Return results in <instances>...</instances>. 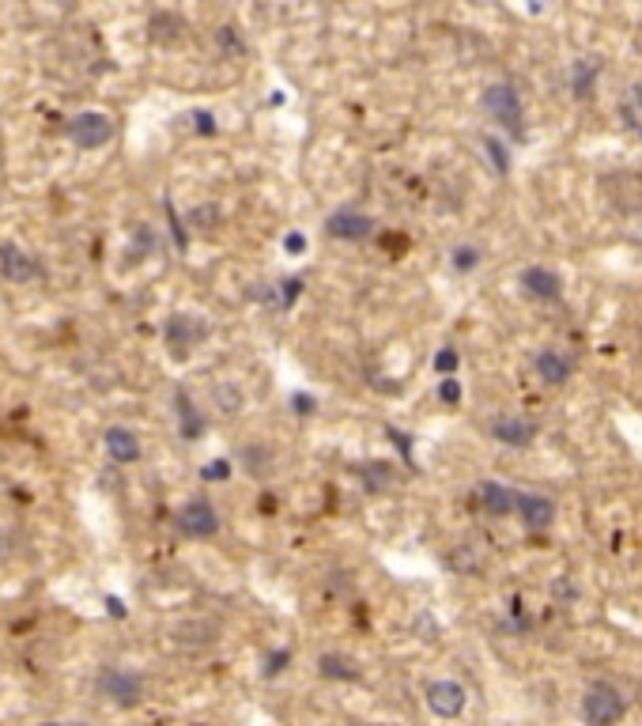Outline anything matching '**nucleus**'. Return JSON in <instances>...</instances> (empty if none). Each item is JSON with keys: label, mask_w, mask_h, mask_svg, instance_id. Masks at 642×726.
Here are the masks:
<instances>
[{"label": "nucleus", "mask_w": 642, "mask_h": 726, "mask_svg": "<svg viewBox=\"0 0 642 726\" xmlns=\"http://www.w3.org/2000/svg\"><path fill=\"white\" fill-rule=\"evenodd\" d=\"M624 711H627V704H624V696H620V689H612V685H589L586 689V696H582V719H586V726H616L624 719Z\"/></svg>", "instance_id": "obj_1"}, {"label": "nucleus", "mask_w": 642, "mask_h": 726, "mask_svg": "<svg viewBox=\"0 0 642 726\" xmlns=\"http://www.w3.org/2000/svg\"><path fill=\"white\" fill-rule=\"evenodd\" d=\"M68 137H72V144L80 148V152H95V148L110 144V137H114V121H110V114L84 110V114H76V118L68 121Z\"/></svg>", "instance_id": "obj_2"}, {"label": "nucleus", "mask_w": 642, "mask_h": 726, "mask_svg": "<svg viewBox=\"0 0 642 726\" xmlns=\"http://www.w3.org/2000/svg\"><path fill=\"white\" fill-rule=\"evenodd\" d=\"M484 107H487V114H492L506 133H514V137H522V98H518V91H514L510 84H492L484 91Z\"/></svg>", "instance_id": "obj_3"}, {"label": "nucleus", "mask_w": 642, "mask_h": 726, "mask_svg": "<svg viewBox=\"0 0 642 726\" xmlns=\"http://www.w3.org/2000/svg\"><path fill=\"white\" fill-rule=\"evenodd\" d=\"M98 689L107 692V696L114 700V704H121V708H133V704H140V700H144V681H140V673L121 670V666L102 670Z\"/></svg>", "instance_id": "obj_4"}, {"label": "nucleus", "mask_w": 642, "mask_h": 726, "mask_svg": "<svg viewBox=\"0 0 642 726\" xmlns=\"http://www.w3.org/2000/svg\"><path fill=\"white\" fill-rule=\"evenodd\" d=\"M423 696H427V708L439 715V719H457L461 711H465V704H469L465 685H457V681H431L423 689Z\"/></svg>", "instance_id": "obj_5"}, {"label": "nucleus", "mask_w": 642, "mask_h": 726, "mask_svg": "<svg viewBox=\"0 0 642 726\" xmlns=\"http://www.w3.org/2000/svg\"><path fill=\"white\" fill-rule=\"evenodd\" d=\"M178 526H182L186 537H212L219 530V515L209 499H189V504L178 511Z\"/></svg>", "instance_id": "obj_6"}, {"label": "nucleus", "mask_w": 642, "mask_h": 726, "mask_svg": "<svg viewBox=\"0 0 642 726\" xmlns=\"http://www.w3.org/2000/svg\"><path fill=\"white\" fill-rule=\"evenodd\" d=\"M0 272H5L8 284H31L38 277V261L15 242H0Z\"/></svg>", "instance_id": "obj_7"}, {"label": "nucleus", "mask_w": 642, "mask_h": 726, "mask_svg": "<svg viewBox=\"0 0 642 726\" xmlns=\"http://www.w3.org/2000/svg\"><path fill=\"white\" fill-rule=\"evenodd\" d=\"M204 333H209V325H204L200 318H193V314H174L167 322V344L174 348L178 356H186L193 344H200Z\"/></svg>", "instance_id": "obj_8"}, {"label": "nucleus", "mask_w": 642, "mask_h": 726, "mask_svg": "<svg viewBox=\"0 0 642 726\" xmlns=\"http://www.w3.org/2000/svg\"><path fill=\"white\" fill-rule=\"evenodd\" d=\"M325 231H329L332 239H341V242H359V239H367V235L374 231V220L363 216V212L341 209V212H332V216L325 220Z\"/></svg>", "instance_id": "obj_9"}, {"label": "nucleus", "mask_w": 642, "mask_h": 726, "mask_svg": "<svg viewBox=\"0 0 642 726\" xmlns=\"http://www.w3.org/2000/svg\"><path fill=\"white\" fill-rule=\"evenodd\" d=\"M522 288H525L533 299H541V303H559V295H563L559 272H555V269H545V265H529V269L522 272Z\"/></svg>", "instance_id": "obj_10"}, {"label": "nucleus", "mask_w": 642, "mask_h": 726, "mask_svg": "<svg viewBox=\"0 0 642 726\" xmlns=\"http://www.w3.org/2000/svg\"><path fill=\"white\" fill-rule=\"evenodd\" d=\"M514 511H518V518L529 526V530H548L552 518H555V504L548 496H536V492H522Z\"/></svg>", "instance_id": "obj_11"}, {"label": "nucleus", "mask_w": 642, "mask_h": 726, "mask_svg": "<svg viewBox=\"0 0 642 726\" xmlns=\"http://www.w3.org/2000/svg\"><path fill=\"white\" fill-rule=\"evenodd\" d=\"M492 435L506 446H529L536 439V424L533 420H522V416H499L492 424Z\"/></svg>", "instance_id": "obj_12"}, {"label": "nucleus", "mask_w": 642, "mask_h": 726, "mask_svg": "<svg viewBox=\"0 0 642 726\" xmlns=\"http://www.w3.org/2000/svg\"><path fill=\"white\" fill-rule=\"evenodd\" d=\"M102 443H107V455H110L117 465L140 462V439L128 432V428H110L107 435H102Z\"/></svg>", "instance_id": "obj_13"}, {"label": "nucleus", "mask_w": 642, "mask_h": 726, "mask_svg": "<svg viewBox=\"0 0 642 726\" xmlns=\"http://www.w3.org/2000/svg\"><path fill=\"white\" fill-rule=\"evenodd\" d=\"M480 504L492 518H506L514 507H518V496H514L503 481H484L480 485Z\"/></svg>", "instance_id": "obj_14"}, {"label": "nucleus", "mask_w": 642, "mask_h": 726, "mask_svg": "<svg viewBox=\"0 0 642 726\" xmlns=\"http://www.w3.org/2000/svg\"><path fill=\"white\" fill-rule=\"evenodd\" d=\"M536 374L548 383V386H563L575 374V363L555 353V348H545V353H536Z\"/></svg>", "instance_id": "obj_15"}, {"label": "nucleus", "mask_w": 642, "mask_h": 726, "mask_svg": "<svg viewBox=\"0 0 642 726\" xmlns=\"http://www.w3.org/2000/svg\"><path fill=\"white\" fill-rule=\"evenodd\" d=\"M318 673L321 678H337V681H359V662L348 655H321L318 659Z\"/></svg>", "instance_id": "obj_16"}, {"label": "nucleus", "mask_w": 642, "mask_h": 726, "mask_svg": "<svg viewBox=\"0 0 642 726\" xmlns=\"http://www.w3.org/2000/svg\"><path fill=\"white\" fill-rule=\"evenodd\" d=\"M174 405H178V416H182V435H186V439H200V435H204V416L193 409V402H189L186 390H178Z\"/></svg>", "instance_id": "obj_17"}, {"label": "nucleus", "mask_w": 642, "mask_h": 726, "mask_svg": "<svg viewBox=\"0 0 642 726\" xmlns=\"http://www.w3.org/2000/svg\"><path fill=\"white\" fill-rule=\"evenodd\" d=\"M594 80H597V61H589V57L575 61V68H571V87H575V95L589 98V95H594Z\"/></svg>", "instance_id": "obj_18"}, {"label": "nucleus", "mask_w": 642, "mask_h": 726, "mask_svg": "<svg viewBox=\"0 0 642 726\" xmlns=\"http://www.w3.org/2000/svg\"><path fill=\"white\" fill-rule=\"evenodd\" d=\"M178 31H182V19L170 12H156L151 15V38L156 42H178Z\"/></svg>", "instance_id": "obj_19"}, {"label": "nucleus", "mask_w": 642, "mask_h": 726, "mask_svg": "<svg viewBox=\"0 0 642 726\" xmlns=\"http://www.w3.org/2000/svg\"><path fill=\"white\" fill-rule=\"evenodd\" d=\"M484 152H487V159L495 163V170L499 174H506L510 170V156H506V148H503V140H495V137H487L484 140Z\"/></svg>", "instance_id": "obj_20"}, {"label": "nucleus", "mask_w": 642, "mask_h": 726, "mask_svg": "<svg viewBox=\"0 0 642 726\" xmlns=\"http://www.w3.org/2000/svg\"><path fill=\"white\" fill-rule=\"evenodd\" d=\"M450 261H453V269H457V272H473V269L480 265V254H476L473 246H457Z\"/></svg>", "instance_id": "obj_21"}, {"label": "nucleus", "mask_w": 642, "mask_h": 726, "mask_svg": "<svg viewBox=\"0 0 642 726\" xmlns=\"http://www.w3.org/2000/svg\"><path fill=\"white\" fill-rule=\"evenodd\" d=\"M216 402H219L223 413H239L242 409V394H239V386H219L216 390Z\"/></svg>", "instance_id": "obj_22"}, {"label": "nucleus", "mask_w": 642, "mask_h": 726, "mask_svg": "<svg viewBox=\"0 0 642 726\" xmlns=\"http://www.w3.org/2000/svg\"><path fill=\"white\" fill-rule=\"evenodd\" d=\"M457 363H461V356H457V348H439V353H434V367H439L443 374H453L457 371Z\"/></svg>", "instance_id": "obj_23"}, {"label": "nucleus", "mask_w": 642, "mask_h": 726, "mask_svg": "<svg viewBox=\"0 0 642 726\" xmlns=\"http://www.w3.org/2000/svg\"><path fill=\"white\" fill-rule=\"evenodd\" d=\"M200 477H204V481H227V477H230V462H223V458H219V462H209V465L200 469Z\"/></svg>", "instance_id": "obj_24"}, {"label": "nucleus", "mask_w": 642, "mask_h": 726, "mask_svg": "<svg viewBox=\"0 0 642 726\" xmlns=\"http://www.w3.org/2000/svg\"><path fill=\"white\" fill-rule=\"evenodd\" d=\"M439 397H443L446 405H457V402H461V383H457V379H446V383L439 386Z\"/></svg>", "instance_id": "obj_25"}, {"label": "nucleus", "mask_w": 642, "mask_h": 726, "mask_svg": "<svg viewBox=\"0 0 642 726\" xmlns=\"http://www.w3.org/2000/svg\"><path fill=\"white\" fill-rule=\"evenodd\" d=\"M284 250H288V254H306V235L302 231H288V239H284Z\"/></svg>", "instance_id": "obj_26"}, {"label": "nucleus", "mask_w": 642, "mask_h": 726, "mask_svg": "<svg viewBox=\"0 0 642 726\" xmlns=\"http://www.w3.org/2000/svg\"><path fill=\"white\" fill-rule=\"evenodd\" d=\"M193 121H197V133H204V137H212V133H216V118H212L209 110H197V114H193Z\"/></svg>", "instance_id": "obj_27"}, {"label": "nucleus", "mask_w": 642, "mask_h": 726, "mask_svg": "<svg viewBox=\"0 0 642 726\" xmlns=\"http://www.w3.org/2000/svg\"><path fill=\"white\" fill-rule=\"evenodd\" d=\"M288 662H291V650H276V655H269V678L272 673H280V670H288Z\"/></svg>", "instance_id": "obj_28"}, {"label": "nucleus", "mask_w": 642, "mask_h": 726, "mask_svg": "<svg viewBox=\"0 0 642 726\" xmlns=\"http://www.w3.org/2000/svg\"><path fill=\"white\" fill-rule=\"evenodd\" d=\"M299 288H302V281H284V307H291V303H295Z\"/></svg>", "instance_id": "obj_29"}, {"label": "nucleus", "mask_w": 642, "mask_h": 726, "mask_svg": "<svg viewBox=\"0 0 642 726\" xmlns=\"http://www.w3.org/2000/svg\"><path fill=\"white\" fill-rule=\"evenodd\" d=\"M107 613H114V617H125V606L117 602V598H107Z\"/></svg>", "instance_id": "obj_30"}, {"label": "nucleus", "mask_w": 642, "mask_h": 726, "mask_svg": "<svg viewBox=\"0 0 642 726\" xmlns=\"http://www.w3.org/2000/svg\"><path fill=\"white\" fill-rule=\"evenodd\" d=\"M295 409H299V413H311L314 402H311V397H295Z\"/></svg>", "instance_id": "obj_31"}]
</instances>
